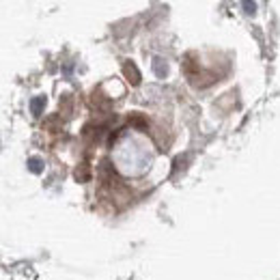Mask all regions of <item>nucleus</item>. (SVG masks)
<instances>
[{"label": "nucleus", "instance_id": "obj_1", "mask_svg": "<svg viewBox=\"0 0 280 280\" xmlns=\"http://www.w3.org/2000/svg\"><path fill=\"white\" fill-rule=\"evenodd\" d=\"M123 74H125V78H127V82H130V84H134V86L140 84V71L132 61L123 63Z\"/></svg>", "mask_w": 280, "mask_h": 280}, {"label": "nucleus", "instance_id": "obj_2", "mask_svg": "<svg viewBox=\"0 0 280 280\" xmlns=\"http://www.w3.org/2000/svg\"><path fill=\"white\" fill-rule=\"evenodd\" d=\"M181 67H183V71H186V74H188L190 78H194V74L198 71V63H194V54H188L186 59H183Z\"/></svg>", "mask_w": 280, "mask_h": 280}, {"label": "nucleus", "instance_id": "obj_3", "mask_svg": "<svg viewBox=\"0 0 280 280\" xmlns=\"http://www.w3.org/2000/svg\"><path fill=\"white\" fill-rule=\"evenodd\" d=\"M91 103H93V108H97V110H108L110 108V99L101 93H93Z\"/></svg>", "mask_w": 280, "mask_h": 280}, {"label": "nucleus", "instance_id": "obj_4", "mask_svg": "<svg viewBox=\"0 0 280 280\" xmlns=\"http://www.w3.org/2000/svg\"><path fill=\"white\" fill-rule=\"evenodd\" d=\"M91 173H89V164H80L78 171H76V179L78 181H89Z\"/></svg>", "mask_w": 280, "mask_h": 280}, {"label": "nucleus", "instance_id": "obj_5", "mask_svg": "<svg viewBox=\"0 0 280 280\" xmlns=\"http://www.w3.org/2000/svg\"><path fill=\"white\" fill-rule=\"evenodd\" d=\"M43 103H45V97H37V99H33V103H30V108H33L35 115H41Z\"/></svg>", "mask_w": 280, "mask_h": 280}, {"label": "nucleus", "instance_id": "obj_6", "mask_svg": "<svg viewBox=\"0 0 280 280\" xmlns=\"http://www.w3.org/2000/svg\"><path fill=\"white\" fill-rule=\"evenodd\" d=\"M59 125H61L59 117H52V119H47V121L43 123V127H50V130H59Z\"/></svg>", "mask_w": 280, "mask_h": 280}, {"label": "nucleus", "instance_id": "obj_7", "mask_svg": "<svg viewBox=\"0 0 280 280\" xmlns=\"http://www.w3.org/2000/svg\"><path fill=\"white\" fill-rule=\"evenodd\" d=\"M162 63H164V61H159V59L153 61V69H155V74H157V76H166V69H164Z\"/></svg>", "mask_w": 280, "mask_h": 280}, {"label": "nucleus", "instance_id": "obj_8", "mask_svg": "<svg viewBox=\"0 0 280 280\" xmlns=\"http://www.w3.org/2000/svg\"><path fill=\"white\" fill-rule=\"evenodd\" d=\"M28 166H30V171H33V173H41V162H39L37 157L28 159Z\"/></svg>", "mask_w": 280, "mask_h": 280}, {"label": "nucleus", "instance_id": "obj_9", "mask_svg": "<svg viewBox=\"0 0 280 280\" xmlns=\"http://www.w3.org/2000/svg\"><path fill=\"white\" fill-rule=\"evenodd\" d=\"M130 123L136 125V127H142V125H145V119L138 117V115H134V117H130Z\"/></svg>", "mask_w": 280, "mask_h": 280}, {"label": "nucleus", "instance_id": "obj_10", "mask_svg": "<svg viewBox=\"0 0 280 280\" xmlns=\"http://www.w3.org/2000/svg\"><path fill=\"white\" fill-rule=\"evenodd\" d=\"M61 108H65V115L71 110V99H69V95H65V99H61Z\"/></svg>", "mask_w": 280, "mask_h": 280}]
</instances>
